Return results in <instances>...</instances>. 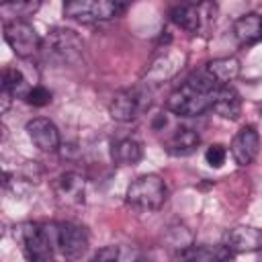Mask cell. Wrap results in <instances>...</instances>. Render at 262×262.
I'll return each mask as SVG.
<instances>
[{"label":"cell","mask_w":262,"mask_h":262,"mask_svg":"<svg viewBox=\"0 0 262 262\" xmlns=\"http://www.w3.org/2000/svg\"><path fill=\"white\" fill-rule=\"evenodd\" d=\"M27 135L31 137V141L41 151H55V149H59V131L45 117L31 119L27 123Z\"/></svg>","instance_id":"cell-13"},{"label":"cell","mask_w":262,"mask_h":262,"mask_svg":"<svg viewBox=\"0 0 262 262\" xmlns=\"http://www.w3.org/2000/svg\"><path fill=\"white\" fill-rule=\"evenodd\" d=\"M4 39L10 45V49L16 53V57H31L41 49V37L35 31V27L27 20L10 18L4 23Z\"/></svg>","instance_id":"cell-5"},{"label":"cell","mask_w":262,"mask_h":262,"mask_svg":"<svg viewBox=\"0 0 262 262\" xmlns=\"http://www.w3.org/2000/svg\"><path fill=\"white\" fill-rule=\"evenodd\" d=\"M135 262H149V260H145V258H137Z\"/></svg>","instance_id":"cell-27"},{"label":"cell","mask_w":262,"mask_h":262,"mask_svg":"<svg viewBox=\"0 0 262 262\" xmlns=\"http://www.w3.org/2000/svg\"><path fill=\"white\" fill-rule=\"evenodd\" d=\"M184 53L182 51H174V49H166L164 53H160L147 68L145 72V84H160L166 82L170 78H174L182 63H184Z\"/></svg>","instance_id":"cell-10"},{"label":"cell","mask_w":262,"mask_h":262,"mask_svg":"<svg viewBox=\"0 0 262 262\" xmlns=\"http://www.w3.org/2000/svg\"><path fill=\"white\" fill-rule=\"evenodd\" d=\"M199 141H201V137H199L196 131H192V129H188V127H180V129H176V133L168 139L166 151H168L170 156L184 158V156H190V154L196 149Z\"/></svg>","instance_id":"cell-18"},{"label":"cell","mask_w":262,"mask_h":262,"mask_svg":"<svg viewBox=\"0 0 262 262\" xmlns=\"http://www.w3.org/2000/svg\"><path fill=\"white\" fill-rule=\"evenodd\" d=\"M260 151V135L254 127H242L231 141V158L237 166H248Z\"/></svg>","instance_id":"cell-11"},{"label":"cell","mask_w":262,"mask_h":262,"mask_svg":"<svg viewBox=\"0 0 262 262\" xmlns=\"http://www.w3.org/2000/svg\"><path fill=\"white\" fill-rule=\"evenodd\" d=\"M217 6L211 2H201V4H178L170 10V18L174 25L188 33H196L203 29V23L215 20Z\"/></svg>","instance_id":"cell-8"},{"label":"cell","mask_w":262,"mask_h":262,"mask_svg":"<svg viewBox=\"0 0 262 262\" xmlns=\"http://www.w3.org/2000/svg\"><path fill=\"white\" fill-rule=\"evenodd\" d=\"M143 156V147L137 139H131V137H123V139H117L113 145H111V158L115 164H121V166H133L141 160Z\"/></svg>","instance_id":"cell-19"},{"label":"cell","mask_w":262,"mask_h":262,"mask_svg":"<svg viewBox=\"0 0 262 262\" xmlns=\"http://www.w3.org/2000/svg\"><path fill=\"white\" fill-rule=\"evenodd\" d=\"M205 70L221 88V86H229V82H233L239 76L242 68H239V61L235 57H217V59L209 61L205 66Z\"/></svg>","instance_id":"cell-17"},{"label":"cell","mask_w":262,"mask_h":262,"mask_svg":"<svg viewBox=\"0 0 262 262\" xmlns=\"http://www.w3.org/2000/svg\"><path fill=\"white\" fill-rule=\"evenodd\" d=\"M125 4L115 0H72L63 4V14L80 23H102L119 16Z\"/></svg>","instance_id":"cell-2"},{"label":"cell","mask_w":262,"mask_h":262,"mask_svg":"<svg viewBox=\"0 0 262 262\" xmlns=\"http://www.w3.org/2000/svg\"><path fill=\"white\" fill-rule=\"evenodd\" d=\"M23 250L29 262H53V248L49 231L39 223H25L20 229Z\"/></svg>","instance_id":"cell-7"},{"label":"cell","mask_w":262,"mask_h":262,"mask_svg":"<svg viewBox=\"0 0 262 262\" xmlns=\"http://www.w3.org/2000/svg\"><path fill=\"white\" fill-rule=\"evenodd\" d=\"M55 244L59 246V252L66 260L74 262L78 258L84 256L86 248H88V235L86 229L72 223V221H63L55 225Z\"/></svg>","instance_id":"cell-9"},{"label":"cell","mask_w":262,"mask_h":262,"mask_svg":"<svg viewBox=\"0 0 262 262\" xmlns=\"http://www.w3.org/2000/svg\"><path fill=\"white\" fill-rule=\"evenodd\" d=\"M225 158H227V151H225V147L219 145V143L209 145L207 151H205V160H207V164L213 166V168H221V166L225 164Z\"/></svg>","instance_id":"cell-22"},{"label":"cell","mask_w":262,"mask_h":262,"mask_svg":"<svg viewBox=\"0 0 262 262\" xmlns=\"http://www.w3.org/2000/svg\"><path fill=\"white\" fill-rule=\"evenodd\" d=\"M162 125H166V117H164V115H160V117L154 121V127H156V129H160Z\"/></svg>","instance_id":"cell-26"},{"label":"cell","mask_w":262,"mask_h":262,"mask_svg":"<svg viewBox=\"0 0 262 262\" xmlns=\"http://www.w3.org/2000/svg\"><path fill=\"white\" fill-rule=\"evenodd\" d=\"M149 92L143 86H135V88H125L119 90L111 104H108V113L115 121L119 123H129L135 121L147 106H149Z\"/></svg>","instance_id":"cell-4"},{"label":"cell","mask_w":262,"mask_h":262,"mask_svg":"<svg viewBox=\"0 0 262 262\" xmlns=\"http://www.w3.org/2000/svg\"><path fill=\"white\" fill-rule=\"evenodd\" d=\"M168 190L158 174H145L133 180L127 188V203L135 209L156 211L166 203Z\"/></svg>","instance_id":"cell-1"},{"label":"cell","mask_w":262,"mask_h":262,"mask_svg":"<svg viewBox=\"0 0 262 262\" xmlns=\"http://www.w3.org/2000/svg\"><path fill=\"white\" fill-rule=\"evenodd\" d=\"M25 100L29 104H33V106H45V104L51 102V92L47 88H43V86H33Z\"/></svg>","instance_id":"cell-23"},{"label":"cell","mask_w":262,"mask_h":262,"mask_svg":"<svg viewBox=\"0 0 262 262\" xmlns=\"http://www.w3.org/2000/svg\"><path fill=\"white\" fill-rule=\"evenodd\" d=\"M184 262H194V260H184Z\"/></svg>","instance_id":"cell-28"},{"label":"cell","mask_w":262,"mask_h":262,"mask_svg":"<svg viewBox=\"0 0 262 262\" xmlns=\"http://www.w3.org/2000/svg\"><path fill=\"white\" fill-rule=\"evenodd\" d=\"M219 117L235 121L242 113V98L231 86H221L213 94V106H211Z\"/></svg>","instance_id":"cell-15"},{"label":"cell","mask_w":262,"mask_h":262,"mask_svg":"<svg viewBox=\"0 0 262 262\" xmlns=\"http://www.w3.org/2000/svg\"><path fill=\"white\" fill-rule=\"evenodd\" d=\"M53 190L59 203L63 205H82L84 203V178L78 172H66L53 182Z\"/></svg>","instance_id":"cell-14"},{"label":"cell","mask_w":262,"mask_h":262,"mask_svg":"<svg viewBox=\"0 0 262 262\" xmlns=\"http://www.w3.org/2000/svg\"><path fill=\"white\" fill-rule=\"evenodd\" d=\"M231 256H233V252L223 244V246H217V248L211 252L209 262H229V260H231Z\"/></svg>","instance_id":"cell-25"},{"label":"cell","mask_w":262,"mask_h":262,"mask_svg":"<svg viewBox=\"0 0 262 262\" xmlns=\"http://www.w3.org/2000/svg\"><path fill=\"white\" fill-rule=\"evenodd\" d=\"M47 53L59 63L76 66L84 55V43L70 29H53L47 35Z\"/></svg>","instance_id":"cell-6"},{"label":"cell","mask_w":262,"mask_h":262,"mask_svg":"<svg viewBox=\"0 0 262 262\" xmlns=\"http://www.w3.org/2000/svg\"><path fill=\"white\" fill-rule=\"evenodd\" d=\"M211 106H213V94L201 92L188 82H184L178 90H174L166 100V108L178 117H199Z\"/></svg>","instance_id":"cell-3"},{"label":"cell","mask_w":262,"mask_h":262,"mask_svg":"<svg viewBox=\"0 0 262 262\" xmlns=\"http://www.w3.org/2000/svg\"><path fill=\"white\" fill-rule=\"evenodd\" d=\"M233 35L239 45H252L262 39V16L248 12L233 23Z\"/></svg>","instance_id":"cell-16"},{"label":"cell","mask_w":262,"mask_h":262,"mask_svg":"<svg viewBox=\"0 0 262 262\" xmlns=\"http://www.w3.org/2000/svg\"><path fill=\"white\" fill-rule=\"evenodd\" d=\"M223 244L233 252V254H246V252H256L262 250V231L256 227L248 225H237L225 231Z\"/></svg>","instance_id":"cell-12"},{"label":"cell","mask_w":262,"mask_h":262,"mask_svg":"<svg viewBox=\"0 0 262 262\" xmlns=\"http://www.w3.org/2000/svg\"><path fill=\"white\" fill-rule=\"evenodd\" d=\"M39 8V2H12V4H4L0 10L6 12H14V16L20 20V16H29Z\"/></svg>","instance_id":"cell-21"},{"label":"cell","mask_w":262,"mask_h":262,"mask_svg":"<svg viewBox=\"0 0 262 262\" xmlns=\"http://www.w3.org/2000/svg\"><path fill=\"white\" fill-rule=\"evenodd\" d=\"M31 84L29 78L25 76V72L18 66H10L4 70V78H2V90L8 92L12 98H27V94L31 92Z\"/></svg>","instance_id":"cell-20"},{"label":"cell","mask_w":262,"mask_h":262,"mask_svg":"<svg viewBox=\"0 0 262 262\" xmlns=\"http://www.w3.org/2000/svg\"><path fill=\"white\" fill-rule=\"evenodd\" d=\"M92 262H119V248L117 246H104V248H100L94 254Z\"/></svg>","instance_id":"cell-24"}]
</instances>
